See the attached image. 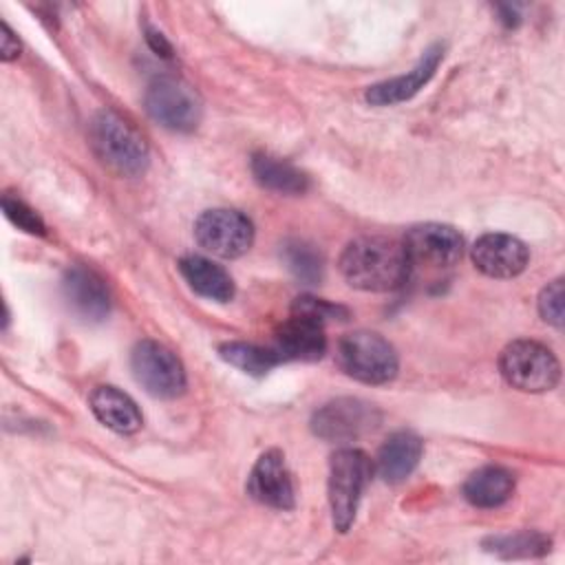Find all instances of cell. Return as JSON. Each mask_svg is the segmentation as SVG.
<instances>
[{"instance_id": "6da1fadb", "label": "cell", "mask_w": 565, "mask_h": 565, "mask_svg": "<svg viewBox=\"0 0 565 565\" xmlns=\"http://www.w3.org/2000/svg\"><path fill=\"white\" fill-rule=\"evenodd\" d=\"M340 271L355 289L393 291L406 282L411 260L402 243L384 236H362L344 247Z\"/></svg>"}, {"instance_id": "7a4b0ae2", "label": "cell", "mask_w": 565, "mask_h": 565, "mask_svg": "<svg viewBox=\"0 0 565 565\" xmlns=\"http://www.w3.org/2000/svg\"><path fill=\"white\" fill-rule=\"evenodd\" d=\"M95 157L119 177H139L148 168V146L141 132L115 110H99L90 121Z\"/></svg>"}, {"instance_id": "3957f363", "label": "cell", "mask_w": 565, "mask_h": 565, "mask_svg": "<svg viewBox=\"0 0 565 565\" xmlns=\"http://www.w3.org/2000/svg\"><path fill=\"white\" fill-rule=\"evenodd\" d=\"M371 477V461L358 448H340L329 461V505L333 527L347 532L358 512L360 497Z\"/></svg>"}, {"instance_id": "277c9868", "label": "cell", "mask_w": 565, "mask_h": 565, "mask_svg": "<svg viewBox=\"0 0 565 565\" xmlns=\"http://www.w3.org/2000/svg\"><path fill=\"white\" fill-rule=\"evenodd\" d=\"M335 358L349 377L364 384H384L397 373V353L393 344L373 331L342 335Z\"/></svg>"}, {"instance_id": "5b68a950", "label": "cell", "mask_w": 565, "mask_h": 565, "mask_svg": "<svg viewBox=\"0 0 565 565\" xmlns=\"http://www.w3.org/2000/svg\"><path fill=\"white\" fill-rule=\"evenodd\" d=\"M503 380L525 393H543L558 384L561 364L556 355L541 342L514 340L499 358Z\"/></svg>"}, {"instance_id": "8992f818", "label": "cell", "mask_w": 565, "mask_h": 565, "mask_svg": "<svg viewBox=\"0 0 565 565\" xmlns=\"http://www.w3.org/2000/svg\"><path fill=\"white\" fill-rule=\"evenodd\" d=\"M130 369L141 388L161 399L177 397L185 391V371L179 358L154 340H141L130 353Z\"/></svg>"}, {"instance_id": "52a82bcc", "label": "cell", "mask_w": 565, "mask_h": 565, "mask_svg": "<svg viewBox=\"0 0 565 565\" xmlns=\"http://www.w3.org/2000/svg\"><path fill=\"white\" fill-rule=\"evenodd\" d=\"M146 110L163 128L188 132L201 121L196 90L179 77H157L146 90Z\"/></svg>"}, {"instance_id": "ba28073f", "label": "cell", "mask_w": 565, "mask_h": 565, "mask_svg": "<svg viewBox=\"0 0 565 565\" xmlns=\"http://www.w3.org/2000/svg\"><path fill=\"white\" fill-rule=\"evenodd\" d=\"M196 243L221 258H238L254 243V225L252 221L238 212L227 207L205 210L194 223Z\"/></svg>"}, {"instance_id": "9c48e42d", "label": "cell", "mask_w": 565, "mask_h": 565, "mask_svg": "<svg viewBox=\"0 0 565 565\" xmlns=\"http://www.w3.org/2000/svg\"><path fill=\"white\" fill-rule=\"evenodd\" d=\"M380 424V411L358 397H338L311 417L313 433L324 441H353Z\"/></svg>"}, {"instance_id": "30bf717a", "label": "cell", "mask_w": 565, "mask_h": 565, "mask_svg": "<svg viewBox=\"0 0 565 565\" xmlns=\"http://www.w3.org/2000/svg\"><path fill=\"white\" fill-rule=\"evenodd\" d=\"M402 245L411 265L419 263L428 267H450L463 252L461 234L444 223H422L411 227Z\"/></svg>"}, {"instance_id": "8fae6325", "label": "cell", "mask_w": 565, "mask_h": 565, "mask_svg": "<svg viewBox=\"0 0 565 565\" xmlns=\"http://www.w3.org/2000/svg\"><path fill=\"white\" fill-rule=\"evenodd\" d=\"M470 256L475 267L490 278H514L527 267L530 260L525 243L501 232L479 236Z\"/></svg>"}, {"instance_id": "7c38bea8", "label": "cell", "mask_w": 565, "mask_h": 565, "mask_svg": "<svg viewBox=\"0 0 565 565\" xmlns=\"http://www.w3.org/2000/svg\"><path fill=\"white\" fill-rule=\"evenodd\" d=\"M247 492L263 505L276 510L294 508V483L280 450H267L258 457L247 477Z\"/></svg>"}, {"instance_id": "4fadbf2b", "label": "cell", "mask_w": 565, "mask_h": 565, "mask_svg": "<svg viewBox=\"0 0 565 565\" xmlns=\"http://www.w3.org/2000/svg\"><path fill=\"white\" fill-rule=\"evenodd\" d=\"M62 296L68 309L84 322H99L108 316L110 296L104 280L88 267L75 265L62 278Z\"/></svg>"}, {"instance_id": "5bb4252c", "label": "cell", "mask_w": 565, "mask_h": 565, "mask_svg": "<svg viewBox=\"0 0 565 565\" xmlns=\"http://www.w3.org/2000/svg\"><path fill=\"white\" fill-rule=\"evenodd\" d=\"M441 57H444V46L441 44L428 46L424 51L422 60L415 64V68L408 71L406 75H397L393 79L369 86V90L364 95L366 102L373 104V106H391V104L411 99L415 93H419L430 82V77L435 75Z\"/></svg>"}, {"instance_id": "9a60e30c", "label": "cell", "mask_w": 565, "mask_h": 565, "mask_svg": "<svg viewBox=\"0 0 565 565\" xmlns=\"http://www.w3.org/2000/svg\"><path fill=\"white\" fill-rule=\"evenodd\" d=\"M274 351L280 360H320L327 351L324 329L300 316H289L274 333Z\"/></svg>"}, {"instance_id": "2e32d148", "label": "cell", "mask_w": 565, "mask_h": 565, "mask_svg": "<svg viewBox=\"0 0 565 565\" xmlns=\"http://www.w3.org/2000/svg\"><path fill=\"white\" fill-rule=\"evenodd\" d=\"M93 415L110 430L119 435H132L141 428L143 419L137 404L115 386H97L90 393Z\"/></svg>"}, {"instance_id": "e0dca14e", "label": "cell", "mask_w": 565, "mask_h": 565, "mask_svg": "<svg viewBox=\"0 0 565 565\" xmlns=\"http://www.w3.org/2000/svg\"><path fill=\"white\" fill-rule=\"evenodd\" d=\"M422 457V439L411 430L393 433L377 452V475L386 483L404 481Z\"/></svg>"}, {"instance_id": "ac0fdd59", "label": "cell", "mask_w": 565, "mask_h": 565, "mask_svg": "<svg viewBox=\"0 0 565 565\" xmlns=\"http://www.w3.org/2000/svg\"><path fill=\"white\" fill-rule=\"evenodd\" d=\"M179 271L190 285L192 291H196L203 298L227 302L234 296V282L232 276L216 263H212L205 256H183L179 260Z\"/></svg>"}, {"instance_id": "d6986e66", "label": "cell", "mask_w": 565, "mask_h": 565, "mask_svg": "<svg viewBox=\"0 0 565 565\" xmlns=\"http://www.w3.org/2000/svg\"><path fill=\"white\" fill-rule=\"evenodd\" d=\"M514 492V475L503 466H483L463 483V497L477 508H497Z\"/></svg>"}, {"instance_id": "ffe728a7", "label": "cell", "mask_w": 565, "mask_h": 565, "mask_svg": "<svg viewBox=\"0 0 565 565\" xmlns=\"http://www.w3.org/2000/svg\"><path fill=\"white\" fill-rule=\"evenodd\" d=\"M252 174L263 188L278 194H302L309 188V179L302 170L265 152H256L252 157Z\"/></svg>"}, {"instance_id": "44dd1931", "label": "cell", "mask_w": 565, "mask_h": 565, "mask_svg": "<svg viewBox=\"0 0 565 565\" xmlns=\"http://www.w3.org/2000/svg\"><path fill=\"white\" fill-rule=\"evenodd\" d=\"M218 355L227 364L256 377L265 375L280 362V355L274 349H263L252 342H225L218 347Z\"/></svg>"}, {"instance_id": "7402d4cb", "label": "cell", "mask_w": 565, "mask_h": 565, "mask_svg": "<svg viewBox=\"0 0 565 565\" xmlns=\"http://www.w3.org/2000/svg\"><path fill=\"white\" fill-rule=\"evenodd\" d=\"M282 258L289 267V271L300 280V282H307V285H316L320 282L322 278V256L320 252L307 243V241H287L282 245Z\"/></svg>"}, {"instance_id": "603a6c76", "label": "cell", "mask_w": 565, "mask_h": 565, "mask_svg": "<svg viewBox=\"0 0 565 565\" xmlns=\"http://www.w3.org/2000/svg\"><path fill=\"white\" fill-rule=\"evenodd\" d=\"M486 545L492 552H499L501 556H536L547 552L550 539H545L539 532H516V534L492 536Z\"/></svg>"}, {"instance_id": "cb8c5ba5", "label": "cell", "mask_w": 565, "mask_h": 565, "mask_svg": "<svg viewBox=\"0 0 565 565\" xmlns=\"http://www.w3.org/2000/svg\"><path fill=\"white\" fill-rule=\"evenodd\" d=\"M291 316H300V318H307V320L324 327L327 322H333V320H347L349 309L342 305H333L329 300L305 294L291 302Z\"/></svg>"}, {"instance_id": "d4e9b609", "label": "cell", "mask_w": 565, "mask_h": 565, "mask_svg": "<svg viewBox=\"0 0 565 565\" xmlns=\"http://www.w3.org/2000/svg\"><path fill=\"white\" fill-rule=\"evenodd\" d=\"M2 210H4V216H7L13 225H18L20 230H24V232H29V234H40V236L46 232L42 218H40L24 201L4 194V196H2Z\"/></svg>"}, {"instance_id": "484cf974", "label": "cell", "mask_w": 565, "mask_h": 565, "mask_svg": "<svg viewBox=\"0 0 565 565\" xmlns=\"http://www.w3.org/2000/svg\"><path fill=\"white\" fill-rule=\"evenodd\" d=\"M563 298H565V291H563V278H556L552 280L539 296V311H541V318L554 327H563Z\"/></svg>"}, {"instance_id": "4316f807", "label": "cell", "mask_w": 565, "mask_h": 565, "mask_svg": "<svg viewBox=\"0 0 565 565\" xmlns=\"http://www.w3.org/2000/svg\"><path fill=\"white\" fill-rule=\"evenodd\" d=\"M146 42H148V46H150L157 55H161V57H172V46H170V42L163 38L161 31H157V29L150 26V24H146Z\"/></svg>"}, {"instance_id": "83f0119b", "label": "cell", "mask_w": 565, "mask_h": 565, "mask_svg": "<svg viewBox=\"0 0 565 565\" xmlns=\"http://www.w3.org/2000/svg\"><path fill=\"white\" fill-rule=\"evenodd\" d=\"M18 53H20V44H18V40L13 38L11 29H9L7 24H2V46H0V57H2L4 62H9V60L18 57Z\"/></svg>"}, {"instance_id": "f1b7e54d", "label": "cell", "mask_w": 565, "mask_h": 565, "mask_svg": "<svg viewBox=\"0 0 565 565\" xmlns=\"http://www.w3.org/2000/svg\"><path fill=\"white\" fill-rule=\"evenodd\" d=\"M499 11L503 13V18H501V20H503L505 24H510V26H512V24H516V22H519V15H516V11H514L510 4H501V7H499Z\"/></svg>"}]
</instances>
